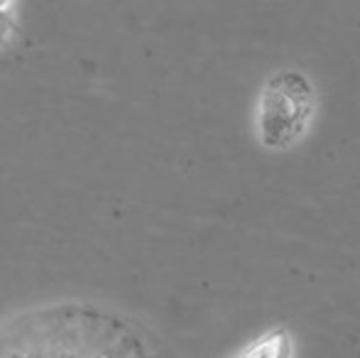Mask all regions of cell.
<instances>
[{
  "label": "cell",
  "instance_id": "6da1fadb",
  "mask_svg": "<svg viewBox=\"0 0 360 358\" xmlns=\"http://www.w3.org/2000/svg\"><path fill=\"white\" fill-rule=\"evenodd\" d=\"M316 96L309 79L299 72H277L267 79L257 106V135L272 150L294 145L311 123Z\"/></svg>",
  "mask_w": 360,
  "mask_h": 358
},
{
  "label": "cell",
  "instance_id": "7a4b0ae2",
  "mask_svg": "<svg viewBox=\"0 0 360 358\" xmlns=\"http://www.w3.org/2000/svg\"><path fill=\"white\" fill-rule=\"evenodd\" d=\"M233 358H292V339L287 329H272L248 344L245 349Z\"/></svg>",
  "mask_w": 360,
  "mask_h": 358
},
{
  "label": "cell",
  "instance_id": "3957f363",
  "mask_svg": "<svg viewBox=\"0 0 360 358\" xmlns=\"http://www.w3.org/2000/svg\"><path fill=\"white\" fill-rule=\"evenodd\" d=\"M8 8L10 5H0V42H3L5 37H10V32H13V18L5 15Z\"/></svg>",
  "mask_w": 360,
  "mask_h": 358
}]
</instances>
